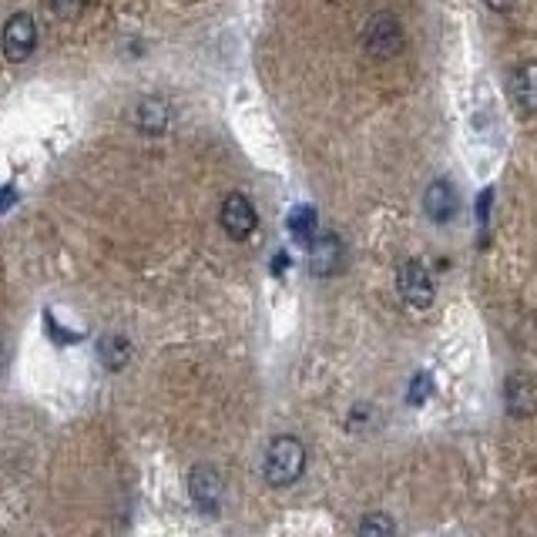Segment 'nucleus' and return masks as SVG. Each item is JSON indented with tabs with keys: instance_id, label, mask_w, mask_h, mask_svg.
<instances>
[{
	"instance_id": "f257e3e1",
	"label": "nucleus",
	"mask_w": 537,
	"mask_h": 537,
	"mask_svg": "<svg viewBox=\"0 0 537 537\" xmlns=\"http://www.w3.org/2000/svg\"><path fill=\"white\" fill-rule=\"evenodd\" d=\"M306 470V447L296 437H276L262 457V477L272 487H289L303 477Z\"/></svg>"
},
{
	"instance_id": "f03ea898",
	"label": "nucleus",
	"mask_w": 537,
	"mask_h": 537,
	"mask_svg": "<svg viewBox=\"0 0 537 537\" xmlns=\"http://www.w3.org/2000/svg\"><path fill=\"white\" fill-rule=\"evenodd\" d=\"M403 24L397 21L393 14H376L370 17V24H366L363 31V47L366 54H373V58H397L403 51Z\"/></svg>"
},
{
	"instance_id": "7ed1b4c3",
	"label": "nucleus",
	"mask_w": 537,
	"mask_h": 537,
	"mask_svg": "<svg viewBox=\"0 0 537 537\" xmlns=\"http://www.w3.org/2000/svg\"><path fill=\"white\" fill-rule=\"evenodd\" d=\"M188 497L202 514H219L222 507V477L212 467H195L188 474Z\"/></svg>"
},
{
	"instance_id": "20e7f679",
	"label": "nucleus",
	"mask_w": 537,
	"mask_h": 537,
	"mask_svg": "<svg viewBox=\"0 0 537 537\" xmlns=\"http://www.w3.org/2000/svg\"><path fill=\"white\" fill-rule=\"evenodd\" d=\"M256 205H252L249 195L242 192H232L229 199L222 202V229L232 235V239H249L256 232Z\"/></svg>"
},
{
	"instance_id": "39448f33",
	"label": "nucleus",
	"mask_w": 537,
	"mask_h": 537,
	"mask_svg": "<svg viewBox=\"0 0 537 537\" xmlns=\"http://www.w3.org/2000/svg\"><path fill=\"white\" fill-rule=\"evenodd\" d=\"M37 47V24L31 14H14L4 27V54L7 61H24L31 58Z\"/></svg>"
},
{
	"instance_id": "423d86ee",
	"label": "nucleus",
	"mask_w": 537,
	"mask_h": 537,
	"mask_svg": "<svg viewBox=\"0 0 537 537\" xmlns=\"http://www.w3.org/2000/svg\"><path fill=\"white\" fill-rule=\"evenodd\" d=\"M397 289H400V296L407 299L410 306H417V309H427L433 303V279L417 259H410V262H403V266H400Z\"/></svg>"
},
{
	"instance_id": "0eeeda50",
	"label": "nucleus",
	"mask_w": 537,
	"mask_h": 537,
	"mask_svg": "<svg viewBox=\"0 0 537 537\" xmlns=\"http://www.w3.org/2000/svg\"><path fill=\"white\" fill-rule=\"evenodd\" d=\"M309 266H313L316 276H333L343 266V242L336 235H316L309 242Z\"/></svg>"
},
{
	"instance_id": "6e6552de",
	"label": "nucleus",
	"mask_w": 537,
	"mask_h": 537,
	"mask_svg": "<svg viewBox=\"0 0 537 537\" xmlns=\"http://www.w3.org/2000/svg\"><path fill=\"white\" fill-rule=\"evenodd\" d=\"M423 209H427V215L433 222H450L457 215L460 209V199H457V192H454V185L450 182H433L427 188V195H423Z\"/></svg>"
},
{
	"instance_id": "1a4fd4ad",
	"label": "nucleus",
	"mask_w": 537,
	"mask_h": 537,
	"mask_svg": "<svg viewBox=\"0 0 537 537\" xmlns=\"http://www.w3.org/2000/svg\"><path fill=\"white\" fill-rule=\"evenodd\" d=\"M504 397H507V413H514V417H531L537 410V386L521 373L507 380Z\"/></svg>"
},
{
	"instance_id": "9d476101",
	"label": "nucleus",
	"mask_w": 537,
	"mask_h": 537,
	"mask_svg": "<svg viewBox=\"0 0 537 537\" xmlns=\"http://www.w3.org/2000/svg\"><path fill=\"white\" fill-rule=\"evenodd\" d=\"M135 128L141 135H162L168 128V105L162 98H145L135 108Z\"/></svg>"
},
{
	"instance_id": "9b49d317",
	"label": "nucleus",
	"mask_w": 537,
	"mask_h": 537,
	"mask_svg": "<svg viewBox=\"0 0 537 537\" xmlns=\"http://www.w3.org/2000/svg\"><path fill=\"white\" fill-rule=\"evenodd\" d=\"M511 91H514V101L524 111H537V61H527L514 71Z\"/></svg>"
},
{
	"instance_id": "f8f14e48",
	"label": "nucleus",
	"mask_w": 537,
	"mask_h": 537,
	"mask_svg": "<svg viewBox=\"0 0 537 537\" xmlns=\"http://www.w3.org/2000/svg\"><path fill=\"white\" fill-rule=\"evenodd\" d=\"M98 356H101V363H105L108 370H125L128 360H131V343L125 336L111 333V336H105L98 343Z\"/></svg>"
},
{
	"instance_id": "ddd939ff",
	"label": "nucleus",
	"mask_w": 537,
	"mask_h": 537,
	"mask_svg": "<svg viewBox=\"0 0 537 537\" xmlns=\"http://www.w3.org/2000/svg\"><path fill=\"white\" fill-rule=\"evenodd\" d=\"M316 229H319V222H316V209L313 205H296V209L289 212V232H292V239H299V242H313L316 239Z\"/></svg>"
},
{
	"instance_id": "4468645a",
	"label": "nucleus",
	"mask_w": 537,
	"mask_h": 537,
	"mask_svg": "<svg viewBox=\"0 0 537 537\" xmlns=\"http://www.w3.org/2000/svg\"><path fill=\"white\" fill-rule=\"evenodd\" d=\"M430 390H433L430 373H417V376H413V383H410V390H407V400L413 403V407H420V403L430 397Z\"/></svg>"
},
{
	"instance_id": "2eb2a0df",
	"label": "nucleus",
	"mask_w": 537,
	"mask_h": 537,
	"mask_svg": "<svg viewBox=\"0 0 537 537\" xmlns=\"http://www.w3.org/2000/svg\"><path fill=\"white\" fill-rule=\"evenodd\" d=\"M51 4V11L64 17V21H74V17H81V11L88 7V0H47Z\"/></svg>"
},
{
	"instance_id": "dca6fc26",
	"label": "nucleus",
	"mask_w": 537,
	"mask_h": 537,
	"mask_svg": "<svg viewBox=\"0 0 537 537\" xmlns=\"http://www.w3.org/2000/svg\"><path fill=\"white\" fill-rule=\"evenodd\" d=\"M397 531V524L390 521V517L376 514V517H366V521L360 524V534H393Z\"/></svg>"
},
{
	"instance_id": "f3484780",
	"label": "nucleus",
	"mask_w": 537,
	"mask_h": 537,
	"mask_svg": "<svg viewBox=\"0 0 537 537\" xmlns=\"http://www.w3.org/2000/svg\"><path fill=\"white\" fill-rule=\"evenodd\" d=\"M511 4H514V0H487V7H491V11H497V14L511 11Z\"/></svg>"
}]
</instances>
